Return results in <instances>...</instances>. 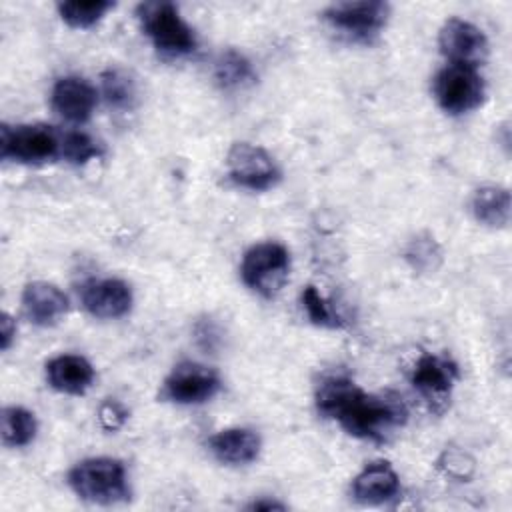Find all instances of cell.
Returning a JSON list of instances; mask_svg holds the SVG:
<instances>
[{
	"label": "cell",
	"instance_id": "6da1fadb",
	"mask_svg": "<svg viewBox=\"0 0 512 512\" xmlns=\"http://www.w3.org/2000/svg\"><path fill=\"white\" fill-rule=\"evenodd\" d=\"M316 408L348 434L376 442H382L390 428L406 420V406L398 398L368 394L344 376L322 380L316 390Z\"/></svg>",
	"mask_w": 512,
	"mask_h": 512
},
{
	"label": "cell",
	"instance_id": "7a4b0ae2",
	"mask_svg": "<svg viewBox=\"0 0 512 512\" xmlns=\"http://www.w3.org/2000/svg\"><path fill=\"white\" fill-rule=\"evenodd\" d=\"M68 484L76 496L94 504H116L130 496L126 468L116 458H88L68 472Z\"/></svg>",
	"mask_w": 512,
	"mask_h": 512
},
{
	"label": "cell",
	"instance_id": "3957f363",
	"mask_svg": "<svg viewBox=\"0 0 512 512\" xmlns=\"http://www.w3.org/2000/svg\"><path fill=\"white\" fill-rule=\"evenodd\" d=\"M142 30L152 40L154 48L164 56H186L196 50V36L182 20L178 8L166 0L142 2L138 6Z\"/></svg>",
	"mask_w": 512,
	"mask_h": 512
},
{
	"label": "cell",
	"instance_id": "277c9868",
	"mask_svg": "<svg viewBox=\"0 0 512 512\" xmlns=\"http://www.w3.org/2000/svg\"><path fill=\"white\" fill-rule=\"evenodd\" d=\"M64 132L46 124L0 128V156L20 164H44L62 158Z\"/></svg>",
	"mask_w": 512,
	"mask_h": 512
},
{
	"label": "cell",
	"instance_id": "5b68a950",
	"mask_svg": "<svg viewBox=\"0 0 512 512\" xmlns=\"http://www.w3.org/2000/svg\"><path fill=\"white\" fill-rule=\"evenodd\" d=\"M290 272V254L278 242H260L246 250L240 266L244 284L264 298H272Z\"/></svg>",
	"mask_w": 512,
	"mask_h": 512
},
{
	"label": "cell",
	"instance_id": "8992f818",
	"mask_svg": "<svg viewBox=\"0 0 512 512\" xmlns=\"http://www.w3.org/2000/svg\"><path fill=\"white\" fill-rule=\"evenodd\" d=\"M434 94L442 110L450 114H464L482 104L484 80L476 68L448 64L434 78Z\"/></svg>",
	"mask_w": 512,
	"mask_h": 512
},
{
	"label": "cell",
	"instance_id": "52a82bcc",
	"mask_svg": "<svg viewBox=\"0 0 512 512\" xmlns=\"http://www.w3.org/2000/svg\"><path fill=\"white\" fill-rule=\"evenodd\" d=\"M228 178L240 186L254 192L268 190L280 180V170L272 156L254 144L236 142L226 156Z\"/></svg>",
	"mask_w": 512,
	"mask_h": 512
},
{
	"label": "cell",
	"instance_id": "ba28073f",
	"mask_svg": "<svg viewBox=\"0 0 512 512\" xmlns=\"http://www.w3.org/2000/svg\"><path fill=\"white\" fill-rule=\"evenodd\" d=\"M390 14V6L380 0H364V2H338L328 6L322 16L324 20L362 42L372 40L386 24Z\"/></svg>",
	"mask_w": 512,
	"mask_h": 512
},
{
	"label": "cell",
	"instance_id": "9c48e42d",
	"mask_svg": "<svg viewBox=\"0 0 512 512\" xmlns=\"http://www.w3.org/2000/svg\"><path fill=\"white\" fill-rule=\"evenodd\" d=\"M220 376L198 362H180L166 376L160 396L176 404H200L220 390Z\"/></svg>",
	"mask_w": 512,
	"mask_h": 512
},
{
	"label": "cell",
	"instance_id": "30bf717a",
	"mask_svg": "<svg viewBox=\"0 0 512 512\" xmlns=\"http://www.w3.org/2000/svg\"><path fill=\"white\" fill-rule=\"evenodd\" d=\"M440 52L450 64L476 68L488 58V40L484 32L468 20L448 18L438 34Z\"/></svg>",
	"mask_w": 512,
	"mask_h": 512
},
{
	"label": "cell",
	"instance_id": "8fae6325",
	"mask_svg": "<svg viewBox=\"0 0 512 512\" xmlns=\"http://www.w3.org/2000/svg\"><path fill=\"white\" fill-rule=\"evenodd\" d=\"M410 380L430 404H446V398L458 380V368L448 358L422 354L414 364Z\"/></svg>",
	"mask_w": 512,
	"mask_h": 512
},
{
	"label": "cell",
	"instance_id": "7c38bea8",
	"mask_svg": "<svg viewBox=\"0 0 512 512\" xmlns=\"http://www.w3.org/2000/svg\"><path fill=\"white\" fill-rule=\"evenodd\" d=\"M82 304L94 318H120L132 308L130 286L118 278L90 280L82 286Z\"/></svg>",
	"mask_w": 512,
	"mask_h": 512
},
{
	"label": "cell",
	"instance_id": "4fadbf2b",
	"mask_svg": "<svg viewBox=\"0 0 512 512\" xmlns=\"http://www.w3.org/2000/svg\"><path fill=\"white\" fill-rule=\"evenodd\" d=\"M50 102L54 112L64 120L74 124H84L96 108L98 94L94 86L84 78L66 76L54 84Z\"/></svg>",
	"mask_w": 512,
	"mask_h": 512
},
{
	"label": "cell",
	"instance_id": "5bb4252c",
	"mask_svg": "<svg viewBox=\"0 0 512 512\" xmlns=\"http://www.w3.org/2000/svg\"><path fill=\"white\" fill-rule=\"evenodd\" d=\"M26 318L36 326H54L68 312L66 294L50 282H30L22 292Z\"/></svg>",
	"mask_w": 512,
	"mask_h": 512
},
{
	"label": "cell",
	"instance_id": "9a60e30c",
	"mask_svg": "<svg viewBox=\"0 0 512 512\" xmlns=\"http://www.w3.org/2000/svg\"><path fill=\"white\" fill-rule=\"evenodd\" d=\"M398 492L400 480L388 462H372L352 480V496L362 504H384Z\"/></svg>",
	"mask_w": 512,
	"mask_h": 512
},
{
	"label": "cell",
	"instance_id": "2e32d148",
	"mask_svg": "<svg viewBox=\"0 0 512 512\" xmlns=\"http://www.w3.org/2000/svg\"><path fill=\"white\" fill-rule=\"evenodd\" d=\"M46 380L54 390L62 394L80 396L92 386L94 368L82 356L62 354L46 364Z\"/></svg>",
	"mask_w": 512,
	"mask_h": 512
},
{
	"label": "cell",
	"instance_id": "e0dca14e",
	"mask_svg": "<svg viewBox=\"0 0 512 512\" xmlns=\"http://www.w3.org/2000/svg\"><path fill=\"white\" fill-rule=\"evenodd\" d=\"M208 450L224 464H248L258 458L260 438L248 428H228L208 438Z\"/></svg>",
	"mask_w": 512,
	"mask_h": 512
},
{
	"label": "cell",
	"instance_id": "ac0fdd59",
	"mask_svg": "<svg viewBox=\"0 0 512 512\" xmlns=\"http://www.w3.org/2000/svg\"><path fill=\"white\" fill-rule=\"evenodd\" d=\"M472 214L478 222L502 228L510 222V192L502 186H482L472 196Z\"/></svg>",
	"mask_w": 512,
	"mask_h": 512
},
{
	"label": "cell",
	"instance_id": "d6986e66",
	"mask_svg": "<svg viewBox=\"0 0 512 512\" xmlns=\"http://www.w3.org/2000/svg\"><path fill=\"white\" fill-rule=\"evenodd\" d=\"M212 74H214L216 84L224 90L244 88V86H248L256 80V74H254V68H252L250 60L244 54L236 52V50L222 52L214 60Z\"/></svg>",
	"mask_w": 512,
	"mask_h": 512
},
{
	"label": "cell",
	"instance_id": "ffe728a7",
	"mask_svg": "<svg viewBox=\"0 0 512 512\" xmlns=\"http://www.w3.org/2000/svg\"><path fill=\"white\" fill-rule=\"evenodd\" d=\"M36 418L22 406H6L2 410V442L12 448L26 446L36 436Z\"/></svg>",
	"mask_w": 512,
	"mask_h": 512
},
{
	"label": "cell",
	"instance_id": "44dd1931",
	"mask_svg": "<svg viewBox=\"0 0 512 512\" xmlns=\"http://www.w3.org/2000/svg\"><path fill=\"white\" fill-rule=\"evenodd\" d=\"M100 84H102V94L106 98V102L116 108V110H130L136 102V84L130 78V74H126L120 68H110L106 72H102L100 76Z\"/></svg>",
	"mask_w": 512,
	"mask_h": 512
},
{
	"label": "cell",
	"instance_id": "7402d4cb",
	"mask_svg": "<svg viewBox=\"0 0 512 512\" xmlns=\"http://www.w3.org/2000/svg\"><path fill=\"white\" fill-rule=\"evenodd\" d=\"M60 18L72 28H90L94 26L114 2L110 0H88V2H60L58 6Z\"/></svg>",
	"mask_w": 512,
	"mask_h": 512
},
{
	"label": "cell",
	"instance_id": "603a6c76",
	"mask_svg": "<svg viewBox=\"0 0 512 512\" xmlns=\"http://www.w3.org/2000/svg\"><path fill=\"white\" fill-rule=\"evenodd\" d=\"M102 156L100 144H96L94 138H90L86 132L68 130L64 132V144H62V158L70 164L82 166L90 162L92 158Z\"/></svg>",
	"mask_w": 512,
	"mask_h": 512
},
{
	"label": "cell",
	"instance_id": "cb8c5ba5",
	"mask_svg": "<svg viewBox=\"0 0 512 512\" xmlns=\"http://www.w3.org/2000/svg\"><path fill=\"white\" fill-rule=\"evenodd\" d=\"M302 306L306 310L308 320L316 326L340 328L344 324L342 318L330 308V304L324 300V296L314 286H306L302 290Z\"/></svg>",
	"mask_w": 512,
	"mask_h": 512
},
{
	"label": "cell",
	"instance_id": "d4e9b609",
	"mask_svg": "<svg viewBox=\"0 0 512 512\" xmlns=\"http://www.w3.org/2000/svg\"><path fill=\"white\" fill-rule=\"evenodd\" d=\"M406 260L412 264V268L422 270V272H430L436 270V266L440 264V248L434 242V238L424 236V238H414L408 248H406Z\"/></svg>",
	"mask_w": 512,
	"mask_h": 512
},
{
	"label": "cell",
	"instance_id": "484cf974",
	"mask_svg": "<svg viewBox=\"0 0 512 512\" xmlns=\"http://www.w3.org/2000/svg\"><path fill=\"white\" fill-rule=\"evenodd\" d=\"M440 468L454 478H468L474 470V460L462 450H446L440 458Z\"/></svg>",
	"mask_w": 512,
	"mask_h": 512
},
{
	"label": "cell",
	"instance_id": "4316f807",
	"mask_svg": "<svg viewBox=\"0 0 512 512\" xmlns=\"http://www.w3.org/2000/svg\"><path fill=\"white\" fill-rule=\"evenodd\" d=\"M98 418L106 430H118L126 422L128 410L116 400H106L98 410Z\"/></svg>",
	"mask_w": 512,
	"mask_h": 512
},
{
	"label": "cell",
	"instance_id": "83f0119b",
	"mask_svg": "<svg viewBox=\"0 0 512 512\" xmlns=\"http://www.w3.org/2000/svg\"><path fill=\"white\" fill-rule=\"evenodd\" d=\"M14 336H16V322L12 320L10 314H2V320H0V346H2V350L10 348Z\"/></svg>",
	"mask_w": 512,
	"mask_h": 512
},
{
	"label": "cell",
	"instance_id": "f1b7e54d",
	"mask_svg": "<svg viewBox=\"0 0 512 512\" xmlns=\"http://www.w3.org/2000/svg\"><path fill=\"white\" fill-rule=\"evenodd\" d=\"M248 508L250 510H284V504L274 500H254Z\"/></svg>",
	"mask_w": 512,
	"mask_h": 512
}]
</instances>
